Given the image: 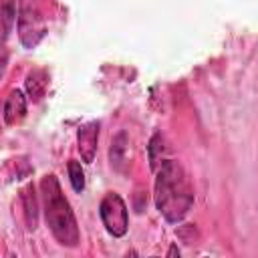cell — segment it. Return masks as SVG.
Here are the masks:
<instances>
[{"mask_svg": "<svg viewBox=\"0 0 258 258\" xmlns=\"http://www.w3.org/2000/svg\"><path fill=\"white\" fill-rule=\"evenodd\" d=\"M194 204V189L183 167L173 161H161L155 177V206L171 224L181 222Z\"/></svg>", "mask_w": 258, "mask_h": 258, "instance_id": "6da1fadb", "label": "cell"}, {"mask_svg": "<svg viewBox=\"0 0 258 258\" xmlns=\"http://www.w3.org/2000/svg\"><path fill=\"white\" fill-rule=\"evenodd\" d=\"M40 191H42V204H44V218L52 236L62 246H71V248L77 246L79 226L71 210V204L60 189L58 179L52 173L44 175L40 179Z\"/></svg>", "mask_w": 258, "mask_h": 258, "instance_id": "7a4b0ae2", "label": "cell"}, {"mask_svg": "<svg viewBox=\"0 0 258 258\" xmlns=\"http://www.w3.org/2000/svg\"><path fill=\"white\" fill-rule=\"evenodd\" d=\"M99 214H101V220H103V226L105 230L115 236V238H121L127 234V228H129V214H127V206L125 202L121 200V196L117 194H107L101 204H99Z\"/></svg>", "mask_w": 258, "mask_h": 258, "instance_id": "3957f363", "label": "cell"}, {"mask_svg": "<svg viewBox=\"0 0 258 258\" xmlns=\"http://www.w3.org/2000/svg\"><path fill=\"white\" fill-rule=\"evenodd\" d=\"M18 34H20V42L26 48H32L38 44V40L44 34V24H42V16L36 10L32 0H22L20 2V12H18Z\"/></svg>", "mask_w": 258, "mask_h": 258, "instance_id": "277c9868", "label": "cell"}, {"mask_svg": "<svg viewBox=\"0 0 258 258\" xmlns=\"http://www.w3.org/2000/svg\"><path fill=\"white\" fill-rule=\"evenodd\" d=\"M97 141H99V123L97 121H89L85 123L79 133H77V147H79V153L83 157L85 163H91L95 159V153H97Z\"/></svg>", "mask_w": 258, "mask_h": 258, "instance_id": "5b68a950", "label": "cell"}, {"mask_svg": "<svg viewBox=\"0 0 258 258\" xmlns=\"http://www.w3.org/2000/svg\"><path fill=\"white\" fill-rule=\"evenodd\" d=\"M24 113H26V97L22 91L14 89L4 103V121L8 125H14L24 117Z\"/></svg>", "mask_w": 258, "mask_h": 258, "instance_id": "8992f818", "label": "cell"}, {"mask_svg": "<svg viewBox=\"0 0 258 258\" xmlns=\"http://www.w3.org/2000/svg\"><path fill=\"white\" fill-rule=\"evenodd\" d=\"M44 89H46V75L44 71H32L28 77H26V91L32 99H40L44 95Z\"/></svg>", "mask_w": 258, "mask_h": 258, "instance_id": "52a82bcc", "label": "cell"}, {"mask_svg": "<svg viewBox=\"0 0 258 258\" xmlns=\"http://www.w3.org/2000/svg\"><path fill=\"white\" fill-rule=\"evenodd\" d=\"M22 202H24V216L28 228H36V198L32 185H26L22 189Z\"/></svg>", "mask_w": 258, "mask_h": 258, "instance_id": "ba28073f", "label": "cell"}, {"mask_svg": "<svg viewBox=\"0 0 258 258\" xmlns=\"http://www.w3.org/2000/svg\"><path fill=\"white\" fill-rule=\"evenodd\" d=\"M125 149H127V135L121 131V133L113 139L111 151H109V155H111V165H115L117 169H121V163L125 161Z\"/></svg>", "mask_w": 258, "mask_h": 258, "instance_id": "9c48e42d", "label": "cell"}, {"mask_svg": "<svg viewBox=\"0 0 258 258\" xmlns=\"http://www.w3.org/2000/svg\"><path fill=\"white\" fill-rule=\"evenodd\" d=\"M67 167H69V179H71L73 189L81 194V191L85 189V171H83L81 163H79V161H75V159H71Z\"/></svg>", "mask_w": 258, "mask_h": 258, "instance_id": "30bf717a", "label": "cell"}, {"mask_svg": "<svg viewBox=\"0 0 258 258\" xmlns=\"http://www.w3.org/2000/svg\"><path fill=\"white\" fill-rule=\"evenodd\" d=\"M2 12H4V36H8L10 34V28H12V22H14V16H16L14 0H4Z\"/></svg>", "mask_w": 258, "mask_h": 258, "instance_id": "8fae6325", "label": "cell"}, {"mask_svg": "<svg viewBox=\"0 0 258 258\" xmlns=\"http://www.w3.org/2000/svg\"><path fill=\"white\" fill-rule=\"evenodd\" d=\"M157 153L161 155L163 153V147H161V135L157 133V135H153V139L149 141V161H151V167L155 169L157 167Z\"/></svg>", "mask_w": 258, "mask_h": 258, "instance_id": "7c38bea8", "label": "cell"}]
</instances>
